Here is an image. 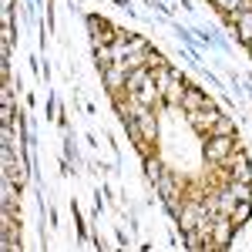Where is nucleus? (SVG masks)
Here are the masks:
<instances>
[{
  "label": "nucleus",
  "instance_id": "2",
  "mask_svg": "<svg viewBox=\"0 0 252 252\" xmlns=\"http://www.w3.org/2000/svg\"><path fill=\"white\" fill-rule=\"evenodd\" d=\"M229 152H232V135H212L205 141V158L212 165H222L229 158Z\"/></svg>",
  "mask_w": 252,
  "mask_h": 252
},
{
  "label": "nucleus",
  "instance_id": "5",
  "mask_svg": "<svg viewBox=\"0 0 252 252\" xmlns=\"http://www.w3.org/2000/svg\"><path fill=\"white\" fill-rule=\"evenodd\" d=\"M3 172L10 175V182H17V185H24V182H27V172H24V165L17 161V155H14L7 145H3Z\"/></svg>",
  "mask_w": 252,
  "mask_h": 252
},
{
  "label": "nucleus",
  "instance_id": "7",
  "mask_svg": "<svg viewBox=\"0 0 252 252\" xmlns=\"http://www.w3.org/2000/svg\"><path fill=\"white\" fill-rule=\"evenodd\" d=\"M209 104H212V101L202 94V91H195V88H185V91H182V108H185L189 115L198 111V108H209Z\"/></svg>",
  "mask_w": 252,
  "mask_h": 252
},
{
  "label": "nucleus",
  "instance_id": "8",
  "mask_svg": "<svg viewBox=\"0 0 252 252\" xmlns=\"http://www.w3.org/2000/svg\"><path fill=\"white\" fill-rule=\"evenodd\" d=\"M225 165H229V172H232L235 182H249V178H252V172H249V158H246V155L225 158Z\"/></svg>",
  "mask_w": 252,
  "mask_h": 252
},
{
  "label": "nucleus",
  "instance_id": "15",
  "mask_svg": "<svg viewBox=\"0 0 252 252\" xmlns=\"http://www.w3.org/2000/svg\"><path fill=\"white\" fill-rule=\"evenodd\" d=\"M249 47H252V40H249Z\"/></svg>",
  "mask_w": 252,
  "mask_h": 252
},
{
  "label": "nucleus",
  "instance_id": "12",
  "mask_svg": "<svg viewBox=\"0 0 252 252\" xmlns=\"http://www.w3.org/2000/svg\"><path fill=\"white\" fill-rule=\"evenodd\" d=\"M229 192H232L239 202H242V198H249V182H232V185H229Z\"/></svg>",
  "mask_w": 252,
  "mask_h": 252
},
{
  "label": "nucleus",
  "instance_id": "9",
  "mask_svg": "<svg viewBox=\"0 0 252 252\" xmlns=\"http://www.w3.org/2000/svg\"><path fill=\"white\" fill-rule=\"evenodd\" d=\"M155 185L161 189V198H165V205H168L172 212H178V189H175V178H165V175H161Z\"/></svg>",
  "mask_w": 252,
  "mask_h": 252
},
{
  "label": "nucleus",
  "instance_id": "3",
  "mask_svg": "<svg viewBox=\"0 0 252 252\" xmlns=\"http://www.w3.org/2000/svg\"><path fill=\"white\" fill-rule=\"evenodd\" d=\"M189 118H192V125L198 128V131H212L215 125L222 121V111H219L215 104H209V108H198V111H192Z\"/></svg>",
  "mask_w": 252,
  "mask_h": 252
},
{
  "label": "nucleus",
  "instance_id": "1",
  "mask_svg": "<svg viewBox=\"0 0 252 252\" xmlns=\"http://www.w3.org/2000/svg\"><path fill=\"white\" fill-rule=\"evenodd\" d=\"M205 219H209V209H205L202 202H189L185 209H178V225H182V232H195Z\"/></svg>",
  "mask_w": 252,
  "mask_h": 252
},
{
  "label": "nucleus",
  "instance_id": "13",
  "mask_svg": "<svg viewBox=\"0 0 252 252\" xmlns=\"http://www.w3.org/2000/svg\"><path fill=\"white\" fill-rule=\"evenodd\" d=\"M215 3H219V7H222L225 14H235V10H239V7H242L246 0H215Z\"/></svg>",
  "mask_w": 252,
  "mask_h": 252
},
{
  "label": "nucleus",
  "instance_id": "10",
  "mask_svg": "<svg viewBox=\"0 0 252 252\" xmlns=\"http://www.w3.org/2000/svg\"><path fill=\"white\" fill-rule=\"evenodd\" d=\"M232 20L239 24V40L249 44V40H252V10H249V14H232Z\"/></svg>",
  "mask_w": 252,
  "mask_h": 252
},
{
  "label": "nucleus",
  "instance_id": "4",
  "mask_svg": "<svg viewBox=\"0 0 252 252\" xmlns=\"http://www.w3.org/2000/svg\"><path fill=\"white\" fill-rule=\"evenodd\" d=\"M88 24H91V31H94V44H97V47H108V44H115V40H118V31H111L108 20L91 17Z\"/></svg>",
  "mask_w": 252,
  "mask_h": 252
},
{
  "label": "nucleus",
  "instance_id": "11",
  "mask_svg": "<svg viewBox=\"0 0 252 252\" xmlns=\"http://www.w3.org/2000/svg\"><path fill=\"white\" fill-rule=\"evenodd\" d=\"M246 215H249V198H242L239 205H235V212H232V222L239 225V222H246Z\"/></svg>",
  "mask_w": 252,
  "mask_h": 252
},
{
  "label": "nucleus",
  "instance_id": "6",
  "mask_svg": "<svg viewBox=\"0 0 252 252\" xmlns=\"http://www.w3.org/2000/svg\"><path fill=\"white\" fill-rule=\"evenodd\" d=\"M0 246L10 252V249H20V232H17V222L14 215H3V232H0Z\"/></svg>",
  "mask_w": 252,
  "mask_h": 252
},
{
  "label": "nucleus",
  "instance_id": "14",
  "mask_svg": "<svg viewBox=\"0 0 252 252\" xmlns=\"http://www.w3.org/2000/svg\"><path fill=\"white\" fill-rule=\"evenodd\" d=\"M148 175H152V182L161 178V161H158V158H148Z\"/></svg>",
  "mask_w": 252,
  "mask_h": 252
}]
</instances>
